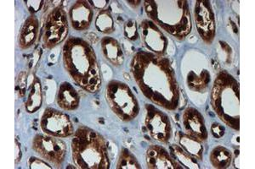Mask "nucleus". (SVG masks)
I'll list each match as a JSON object with an SVG mask.
<instances>
[{"label": "nucleus", "mask_w": 255, "mask_h": 169, "mask_svg": "<svg viewBox=\"0 0 255 169\" xmlns=\"http://www.w3.org/2000/svg\"><path fill=\"white\" fill-rule=\"evenodd\" d=\"M130 68L133 79L145 98L166 110L178 109L180 90L168 58L139 51L133 56Z\"/></svg>", "instance_id": "obj_1"}, {"label": "nucleus", "mask_w": 255, "mask_h": 169, "mask_svg": "<svg viewBox=\"0 0 255 169\" xmlns=\"http://www.w3.org/2000/svg\"><path fill=\"white\" fill-rule=\"evenodd\" d=\"M64 67L82 89L96 93L102 85V74L93 48L79 38H70L62 49Z\"/></svg>", "instance_id": "obj_2"}, {"label": "nucleus", "mask_w": 255, "mask_h": 169, "mask_svg": "<svg viewBox=\"0 0 255 169\" xmlns=\"http://www.w3.org/2000/svg\"><path fill=\"white\" fill-rule=\"evenodd\" d=\"M145 13L160 28L178 40H183L191 32V12L187 1H145Z\"/></svg>", "instance_id": "obj_3"}, {"label": "nucleus", "mask_w": 255, "mask_h": 169, "mask_svg": "<svg viewBox=\"0 0 255 169\" xmlns=\"http://www.w3.org/2000/svg\"><path fill=\"white\" fill-rule=\"evenodd\" d=\"M72 157L76 166L79 169L110 168L108 142L101 134L89 127H79L74 133L72 141Z\"/></svg>", "instance_id": "obj_4"}, {"label": "nucleus", "mask_w": 255, "mask_h": 169, "mask_svg": "<svg viewBox=\"0 0 255 169\" xmlns=\"http://www.w3.org/2000/svg\"><path fill=\"white\" fill-rule=\"evenodd\" d=\"M211 105L218 117L226 125L240 129V89L235 78L222 70L215 78L211 92Z\"/></svg>", "instance_id": "obj_5"}, {"label": "nucleus", "mask_w": 255, "mask_h": 169, "mask_svg": "<svg viewBox=\"0 0 255 169\" xmlns=\"http://www.w3.org/2000/svg\"><path fill=\"white\" fill-rule=\"evenodd\" d=\"M105 97L110 109L121 120L128 122L139 114V103L127 84L112 80L106 87Z\"/></svg>", "instance_id": "obj_6"}, {"label": "nucleus", "mask_w": 255, "mask_h": 169, "mask_svg": "<svg viewBox=\"0 0 255 169\" xmlns=\"http://www.w3.org/2000/svg\"><path fill=\"white\" fill-rule=\"evenodd\" d=\"M69 32L67 13L62 6L49 12L44 22L42 43L44 49H52L66 40Z\"/></svg>", "instance_id": "obj_7"}, {"label": "nucleus", "mask_w": 255, "mask_h": 169, "mask_svg": "<svg viewBox=\"0 0 255 169\" xmlns=\"http://www.w3.org/2000/svg\"><path fill=\"white\" fill-rule=\"evenodd\" d=\"M32 148L42 159L56 169L61 168L67 156V146L59 137L49 135H36Z\"/></svg>", "instance_id": "obj_8"}, {"label": "nucleus", "mask_w": 255, "mask_h": 169, "mask_svg": "<svg viewBox=\"0 0 255 169\" xmlns=\"http://www.w3.org/2000/svg\"><path fill=\"white\" fill-rule=\"evenodd\" d=\"M41 129L46 135L55 137L67 138L74 135L73 122L67 113L48 108L41 117Z\"/></svg>", "instance_id": "obj_9"}, {"label": "nucleus", "mask_w": 255, "mask_h": 169, "mask_svg": "<svg viewBox=\"0 0 255 169\" xmlns=\"http://www.w3.org/2000/svg\"><path fill=\"white\" fill-rule=\"evenodd\" d=\"M145 127L155 141L168 143L172 136V126L168 115L152 105L146 104Z\"/></svg>", "instance_id": "obj_10"}, {"label": "nucleus", "mask_w": 255, "mask_h": 169, "mask_svg": "<svg viewBox=\"0 0 255 169\" xmlns=\"http://www.w3.org/2000/svg\"><path fill=\"white\" fill-rule=\"evenodd\" d=\"M194 19L197 32L207 44H211L216 34L215 14L211 3L208 0L196 1L194 6Z\"/></svg>", "instance_id": "obj_11"}, {"label": "nucleus", "mask_w": 255, "mask_h": 169, "mask_svg": "<svg viewBox=\"0 0 255 169\" xmlns=\"http://www.w3.org/2000/svg\"><path fill=\"white\" fill-rule=\"evenodd\" d=\"M139 34L145 48L154 55L163 56L168 49V41L161 29L151 20H143Z\"/></svg>", "instance_id": "obj_12"}, {"label": "nucleus", "mask_w": 255, "mask_h": 169, "mask_svg": "<svg viewBox=\"0 0 255 169\" xmlns=\"http://www.w3.org/2000/svg\"><path fill=\"white\" fill-rule=\"evenodd\" d=\"M182 124L186 134L197 138L202 142L208 139L204 117L197 109L190 107L183 112Z\"/></svg>", "instance_id": "obj_13"}, {"label": "nucleus", "mask_w": 255, "mask_h": 169, "mask_svg": "<svg viewBox=\"0 0 255 169\" xmlns=\"http://www.w3.org/2000/svg\"><path fill=\"white\" fill-rule=\"evenodd\" d=\"M145 161L148 169H183L165 148L157 145L149 146L145 154Z\"/></svg>", "instance_id": "obj_14"}, {"label": "nucleus", "mask_w": 255, "mask_h": 169, "mask_svg": "<svg viewBox=\"0 0 255 169\" xmlns=\"http://www.w3.org/2000/svg\"><path fill=\"white\" fill-rule=\"evenodd\" d=\"M94 12L89 1H77L69 10V20L76 31H85L90 28L93 20Z\"/></svg>", "instance_id": "obj_15"}, {"label": "nucleus", "mask_w": 255, "mask_h": 169, "mask_svg": "<svg viewBox=\"0 0 255 169\" xmlns=\"http://www.w3.org/2000/svg\"><path fill=\"white\" fill-rule=\"evenodd\" d=\"M39 21L35 14H31L24 22L18 36V45L21 50L32 48L38 38Z\"/></svg>", "instance_id": "obj_16"}, {"label": "nucleus", "mask_w": 255, "mask_h": 169, "mask_svg": "<svg viewBox=\"0 0 255 169\" xmlns=\"http://www.w3.org/2000/svg\"><path fill=\"white\" fill-rule=\"evenodd\" d=\"M56 103L65 111H73L79 107L80 97L79 92L68 82H62L59 86Z\"/></svg>", "instance_id": "obj_17"}, {"label": "nucleus", "mask_w": 255, "mask_h": 169, "mask_svg": "<svg viewBox=\"0 0 255 169\" xmlns=\"http://www.w3.org/2000/svg\"><path fill=\"white\" fill-rule=\"evenodd\" d=\"M101 46L102 54L111 64L115 67L122 65L125 62V55L121 44L116 39L110 37H105L102 38Z\"/></svg>", "instance_id": "obj_18"}, {"label": "nucleus", "mask_w": 255, "mask_h": 169, "mask_svg": "<svg viewBox=\"0 0 255 169\" xmlns=\"http://www.w3.org/2000/svg\"><path fill=\"white\" fill-rule=\"evenodd\" d=\"M177 135L179 144L183 149L195 159L203 160V146L200 140L183 132H178Z\"/></svg>", "instance_id": "obj_19"}, {"label": "nucleus", "mask_w": 255, "mask_h": 169, "mask_svg": "<svg viewBox=\"0 0 255 169\" xmlns=\"http://www.w3.org/2000/svg\"><path fill=\"white\" fill-rule=\"evenodd\" d=\"M43 104V92L40 80L38 77L33 78L32 85L30 86L29 93L25 102L26 112L34 113L40 109Z\"/></svg>", "instance_id": "obj_20"}, {"label": "nucleus", "mask_w": 255, "mask_h": 169, "mask_svg": "<svg viewBox=\"0 0 255 169\" xmlns=\"http://www.w3.org/2000/svg\"><path fill=\"white\" fill-rule=\"evenodd\" d=\"M210 73L207 69H203L200 72L191 70L187 74L186 82L187 86L191 91L203 92L209 88L211 81Z\"/></svg>", "instance_id": "obj_21"}, {"label": "nucleus", "mask_w": 255, "mask_h": 169, "mask_svg": "<svg viewBox=\"0 0 255 169\" xmlns=\"http://www.w3.org/2000/svg\"><path fill=\"white\" fill-rule=\"evenodd\" d=\"M209 160L215 169H227L232 164V152L224 146H216L210 153Z\"/></svg>", "instance_id": "obj_22"}, {"label": "nucleus", "mask_w": 255, "mask_h": 169, "mask_svg": "<svg viewBox=\"0 0 255 169\" xmlns=\"http://www.w3.org/2000/svg\"><path fill=\"white\" fill-rule=\"evenodd\" d=\"M171 156L179 164L183 166V169H200L199 164H197V159L191 157L190 154L178 145H172L170 146Z\"/></svg>", "instance_id": "obj_23"}, {"label": "nucleus", "mask_w": 255, "mask_h": 169, "mask_svg": "<svg viewBox=\"0 0 255 169\" xmlns=\"http://www.w3.org/2000/svg\"><path fill=\"white\" fill-rule=\"evenodd\" d=\"M96 27L99 32L104 34H111L114 32V20L109 9H102L96 19Z\"/></svg>", "instance_id": "obj_24"}, {"label": "nucleus", "mask_w": 255, "mask_h": 169, "mask_svg": "<svg viewBox=\"0 0 255 169\" xmlns=\"http://www.w3.org/2000/svg\"><path fill=\"white\" fill-rule=\"evenodd\" d=\"M118 169H139L141 167L139 166V162L129 150L123 148L120 152L119 161L117 164Z\"/></svg>", "instance_id": "obj_25"}, {"label": "nucleus", "mask_w": 255, "mask_h": 169, "mask_svg": "<svg viewBox=\"0 0 255 169\" xmlns=\"http://www.w3.org/2000/svg\"><path fill=\"white\" fill-rule=\"evenodd\" d=\"M124 32L125 37L128 40L135 41L139 38V30L136 26V22L132 20H128L126 21L124 27Z\"/></svg>", "instance_id": "obj_26"}, {"label": "nucleus", "mask_w": 255, "mask_h": 169, "mask_svg": "<svg viewBox=\"0 0 255 169\" xmlns=\"http://www.w3.org/2000/svg\"><path fill=\"white\" fill-rule=\"evenodd\" d=\"M26 83H27V75L26 72H20L18 76L17 84H16V92L20 98L26 94Z\"/></svg>", "instance_id": "obj_27"}, {"label": "nucleus", "mask_w": 255, "mask_h": 169, "mask_svg": "<svg viewBox=\"0 0 255 169\" xmlns=\"http://www.w3.org/2000/svg\"><path fill=\"white\" fill-rule=\"evenodd\" d=\"M28 165L29 169H51L53 167L50 166V164H48L46 161L40 158H35V157H31L29 161H28Z\"/></svg>", "instance_id": "obj_28"}, {"label": "nucleus", "mask_w": 255, "mask_h": 169, "mask_svg": "<svg viewBox=\"0 0 255 169\" xmlns=\"http://www.w3.org/2000/svg\"><path fill=\"white\" fill-rule=\"evenodd\" d=\"M44 1H42V0H37V1H32V0H31V1H25L26 8L32 13V14H34L35 13L39 11V10L43 8V6H44Z\"/></svg>", "instance_id": "obj_29"}, {"label": "nucleus", "mask_w": 255, "mask_h": 169, "mask_svg": "<svg viewBox=\"0 0 255 169\" xmlns=\"http://www.w3.org/2000/svg\"><path fill=\"white\" fill-rule=\"evenodd\" d=\"M211 129L212 135L217 139L223 137L224 135H225V131H226L225 127L221 123H216V122L212 124L211 129Z\"/></svg>", "instance_id": "obj_30"}, {"label": "nucleus", "mask_w": 255, "mask_h": 169, "mask_svg": "<svg viewBox=\"0 0 255 169\" xmlns=\"http://www.w3.org/2000/svg\"><path fill=\"white\" fill-rule=\"evenodd\" d=\"M89 2L91 3L90 5L93 6L94 8L100 9V10L104 9L105 7L108 3V1L107 0H95V1H89Z\"/></svg>", "instance_id": "obj_31"}, {"label": "nucleus", "mask_w": 255, "mask_h": 169, "mask_svg": "<svg viewBox=\"0 0 255 169\" xmlns=\"http://www.w3.org/2000/svg\"><path fill=\"white\" fill-rule=\"evenodd\" d=\"M21 149H20V142L18 141L17 139H15V164H17L21 159Z\"/></svg>", "instance_id": "obj_32"}]
</instances>
